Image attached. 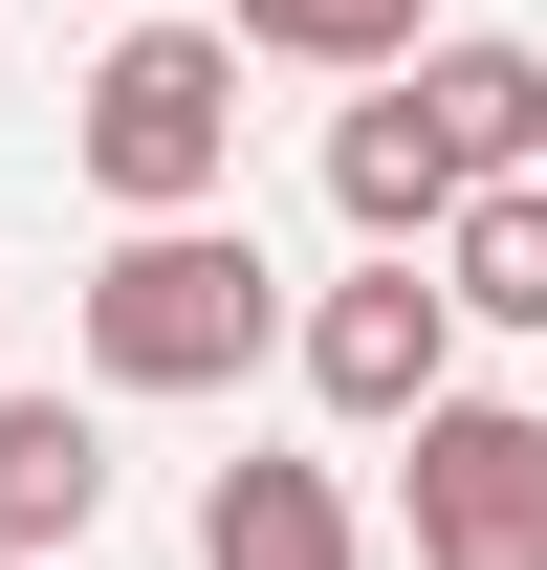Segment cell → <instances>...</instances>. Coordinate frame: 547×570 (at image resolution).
Instances as JSON below:
<instances>
[{
	"mask_svg": "<svg viewBox=\"0 0 547 570\" xmlns=\"http://www.w3.org/2000/svg\"><path fill=\"white\" fill-rule=\"evenodd\" d=\"M198 570H372V549H350L329 461H219L198 483Z\"/></svg>",
	"mask_w": 547,
	"mask_h": 570,
	"instance_id": "5b68a950",
	"label": "cell"
},
{
	"mask_svg": "<svg viewBox=\"0 0 547 570\" xmlns=\"http://www.w3.org/2000/svg\"><path fill=\"white\" fill-rule=\"evenodd\" d=\"M395 483H416V570H547V417L526 395H438Z\"/></svg>",
	"mask_w": 547,
	"mask_h": 570,
	"instance_id": "3957f363",
	"label": "cell"
},
{
	"mask_svg": "<svg viewBox=\"0 0 547 570\" xmlns=\"http://www.w3.org/2000/svg\"><path fill=\"white\" fill-rule=\"evenodd\" d=\"M438 285H460V330H547V176H504V198H460V242H438Z\"/></svg>",
	"mask_w": 547,
	"mask_h": 570,
	"instance_id": "ba28073f",
	"label": "cell"
},
{
	"mask_svg": "<svg viewBox=\"0 0 547 570\" xmlns=\"http://www.w3.org/2000/svg\"><path fill=\"white\" fill-rule=\"evenodd\" d=\"M241 67H350V88H395V67H416V0H241Z\"/></svg>",
	"mask_w": 547,
	"mask_h": 570,
	"instance_id": "9c48e42d",
	"label": "cell"
},
{
	"mask_svg": "<svg viewBox=\"0 0 547 570\" xmlns=\"http://www.w3.org/2000/svg\"><path fill=\"white\" fill-rule=\"evenodd\" d=\"M285 352V285L241 219H132L110 264H88V373L110 395H241Z\"/></svg>",
	"mask_w": 547,
	"mask_h": 570,
	"instance_id": "6da1fadb",
	"label": "cell"
},
{
	"mask_svg": "<svg viewBox=\"0 0 547 570\" xmlns=\"http://www.w3.org/2000/svg\"><path fill=\"white\" fill-rule=\"evenodd\" d=\"M416 110H438V154H460V176H481V198H504V176H526V154H547V45H416Z\"/></svg>",
	"mask_w": 547,
	"mask_h": 570,
	"instance_id": "52a82bcc",
	"label": "cell"
},
{
	"mask_svg": "<svg viewBox=\"0 0 547 570\" xmlns=\"http://www.w3.org/2000/svg\"><path fill=\"white\" fill-rule=\"evenodd\" d=\"M88 176L132 219H219V176H241V22H132L88 67Z\"/></svg>",
	"mask_w": 547,
	"mask_h": 570,
	"instance_id": "7a4b0ae2",
	"label": "cell"
},
{
	"mask_svg": "<svg viewBox=\"0 0 547 570\" xmlns=\"http://www.w3.org/2000/svg\"><path fill=\"white\" fill-rule=\"evenodd\" d=\"M110 527V439L67 417V395H0V570H44Z\"/></svg>",
	"mask_w": 547,
	"mask_h": 570,
	"instance_id": "8992f818",
	"label": "cell"
},
{
	"mask_svg": "<svg viewBox=\"0 0 547 570\" xmlns=\"http://www.w3.org/2000/svg\"><path fill=\"white\" fill-rule=\"evenodd\" d=\"M307 395L372 417V439H416L438 395H460V285H438V264H350L329 307H307Z\"/></svg>",
	"mask_w": 547,
	"mask_h": 570,
	"instance_id": "277c9868",
	"label": "cell"
}]
</instances>
